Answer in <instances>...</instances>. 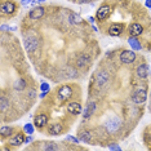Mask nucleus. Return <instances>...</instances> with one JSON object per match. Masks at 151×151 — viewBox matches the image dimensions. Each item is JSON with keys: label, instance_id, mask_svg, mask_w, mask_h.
Returning a JSON list of instances; mask_svg holds the SVG:
<instances>
[{"label": "nucleus", "instance_id": "nucleus-19", "mask_svg": "<svg viewBox=\"0 0 151 151\" xmlns=\"http://www.w3.org/2000/svg\"><path fill=\"white\" fill-rule=\"evenodd\" d=\"M49 134H52V136H57V134H60L61 132H62V125L61 124H53L52 127L49 128Z\"/></svg>", "mask_w": 151, "mask_h": 151}, {"label": "nucleus", "instance_id": "nucleus-17", "mask_svg": "<svg viewBox=\"0 0 151 151\" xmlns=\"http://www.w3.org/2000/svg\"><path fill=\"white\" fill-rule=\"evenodd\" d=\"M79 138L81 139V142L92 143V136L88 130H81V132H79Z\"/></svg>", "mask_w": 151, "mask_h": 151}, {"label": "nucleus", "instance_id": "nucleus-6", "mask_svg": "<svg viewBox=\"0 0 151 151\" xmlns=\"http://www.w3.org/2000/svg\"><path fill=\"white\" fill-rule=\"evenodd\" d=\"M120 125H122V122H120V119L118 118H114V119H111V120H109L107 123H106V128H107L109 132H116L119 128H120Z\"/></svg>", "mask_w": 151, "mask_h": 151}, {"label": "nucleus", "instance_id": "nucleus-7", "mask_svg": "<svg viewBox=\"0 0 151 151\" xmlns=\"http://www.w3.org/2000/svg\"><path fill=\"white\" fill-rule=\"evenodd\" d=\"M16 11V4L13 1H5L1 4V13L3 14H13Z\"/></svg>", "mask_w": 151, "mask_h": 151}, {"label": "nucleus", "instance_id": "nucleus-12", "mask_svg": "<svg viewBox=\"0 0 151 151\" xmlns=\"http://www.w3.org/2000/svg\"><path fill=\"white\" fill-rule=\"evenodd\" d=\"M142 32H143L142 25H139V23H133V25H130V27H129V34H130V36H138V35H141Z\"/></svg>", "mask_w": 151, "mask_h": 151}, {"label": "nucleus", "instance_id": "nucleus-28", "mask_svg": "<svg viewBox=\"0 0 151 151\" xmlns=\"http://www.w3.org/2000/svg\"><path fill=\"white\" fill-rule=\"evenodd\" d=\"M109 149H110V150H120V147H119L118 145H110Z\"/></svg>", "mask_w": 151, "mask_h": 151}, {"label": "nucleus", "instance_id": "nucleus-10", "mask_svg": "<svg viewBox=\"0 0 151 151\" xmlns=\"http://www.w3.org/2000/svg\"><path fill=\"white\" fill-rule=\"evenodd\" d=\"M47 123H48V118H47V115H44V114L37 115V116H35V119H34V125H35L36 128H43Z\"/></svg>", "mask_w": 151, "mask_h": 151}, {"label": "nucleus", "instance_id": "nucleus-33", "mask_svg": "<svg viewBox=\"0 0 151 151\" xmlns=\"http://www.w3.org/2000/svg\"><path fill=\"white\" fill-rule=\"evenodd\" d=\"M88 19H89V22H92V23L94 22V18H93V17H88Z\"/></svg>", "mask_w": 151, "mask_h": 151}, {"label": "nucleus", "instance_id": "nucleus-14", "mask_svg": "<svg viewBox=\"0 0 151 151\" xmlns=\"http://www.w3.org/2000/svg\"><path fill=\"white\" fill-rule=\"evenodd\" d=\"M137 75H138V78L141 79H145L147 75H149V66L145 63H142V65H139L138 67H137Z\"/></svg>", "mask_w": 151, "mask_h": 151}, {"label": "nucleus", "instance_id": "nucleus-9", "mask_svg": "<svg viewBox=\"0 0 151 151\" xmlns=\"http://www.w3.org/2000/svg\"><path fill=\"white\" fill-rule=\"evenodd\" d=\"M44 12H45V11H44L43 6H37V8H34L32 11H30L29 17L31 19H40L44 16Z\"/></svg>", "mask_w": 151, "mask_h": 151}, {"label": "nucleus", "instance_id": "nucleus-16", "mask_svg": "<svg viewBox=\"0 0 151 151\" xmlns=\"http://www.w3.org/2000/svg\"><path fill=\"white\" fill-rule=\"evenodd\" d=\"M109 80V74L106 73V71H101V73H98L97 75V84L99 87H102V85H105L107 83Z\"/></svg>", "mask_w": 151, "mask_h": 151}, {"label": "nucleus", "instance_id": "nucleus-4", "mask_svg": "<svg viewBox=\"0 0 151 151\" xmlns=\"http://www.w3.org/2000/svg\"><path fill=\"white\" fill-rule=\"evenodd\" d=\"M147 98V94H146V91L145 89H138V91L134 92V94L132 96V99L133 102L136 104H143Z\"/></svg>", "mask_w": 151, "mask_h": 151}, {"label": "nucleus", "instance_id": "nucleus-35", "mask_svg": "<svg viewBox=\"0 0 151 151\" xmlns=\"http://www.w3.org/2000/svg\"><path fill=\"white\" fill-rule=\"evenodd\" d=\"M37 1H39V3H40V1H45V0H37Z\"/></svg>", "mask_w": 151, "mask_h": 151}, {"label": "nucleus", "instance_id": "nucleus-15", "mask_svg": "<svg viewBox=\"0 0 151 151\" xmlns=\"http://www.w3.org/2000/svg\"><path fill=\"white\" fill-rule=\"evenodd\" d=\"M94 110H96V104H94V102H89V104L87 105V109H85V111H83V116H84V119L91 118V116L93 115Z\"/></svg>", "mask_w": 151, "mask_h": 151}, {"label": "nucleus", "instance_id": "nucleus-30", "mask_svg": "<svg viewBox=\"0 0 151 151\" xmlns=\"http://www.w3.org/2000/svg\"><path fill=\"white\" fill-rule=\"evenodd\" d=\"M30 142H32V137L31 136L27 137V138H25V143H30Z\"/></svg>", "mask_w": 151, "mask_h": 151}, {"label": "nucleus", "instance_id": "nucleus-13", "mask_svg": "<svg viewBox=\"0 0 151 151\" xmlns=\"http://www.w3.org/2000/svg\"><path fill=\"white\" fill-rule=\"evenodd\" d=\"M25 142V137H23L22 133H17L14 137H12L11 141H9V143H11L12 146H19L22 145V143Z\"/></svg>", "mask_w": 151, "mask_h": 151}, {"label": "nucleus", "instance_id": "nucleus-5", "mask_svg": "<svg viewBox=\"0 0 151 151\" xmlns=\"http://www.w3.org/2000/svg\"><path fill=\"white\" fill-rule=\"evenodd\" d=\"M110 13H111L110 5H102L101 8L97 11V18L99 19V21H104V19H106L110 16Z\"/></svg>", "mask_w": 151, "mask_h": 151}, {"label": "nucleus", "instance_id": "nucleus-18", "mask_svg": "<svg viewBox=\"0 0 151 151\" xmlns=\"http://www.w3.org/2000/svg\"><path fill=\"white\" fill-rule=\"evenodd\" d=\"M89 62H91V57H89L88 54H83V56L78 60V66L79 67H84V66H87Z\"/></svg>", "mask_w": 151, "mask_h": 151}, {"label": "nucleus", "instance_id": "nucleus-25", "mask_svg": "<svg viewBox=\"0 0 151 151\" xmlns=\"http://www.w3.org/2000/svg\"><path fill=\"white\" fill-rule=\"evenodd\" d=\"M70 22H73V23H81V18L79 16H76V14H71L70 16Z\"/></svg>", "mask_w": 151, "mask_h": 151}, {"label": "nucleus", "instance_id": "nucleus-31", "mask_svg": "<svg viewBox=\"0 0 151 151\" xmlns=\"http://www.w3.org/2000/svg\"><path fill=\"white\" fill-rule=\"evenodd\" d=\"M146 6L151 8V0H146Z\"/></svg>", "mask_w": 151, "mask_h": 151}, {"label": "nucleus", "instance_id": "nucleus-11", "mask_svg": "<svg viewBox=\"0 0 151 151\" xmlns=\"http://www.w3.org/2000/svg\"><path fill=\"white\" fill-rule=\"evenodd\" d=\"M67 110H68V112H71L73 115H79L83 112L81 106L79 105L78 102H70V104L67 105Z\"/></svg>", "mask_w": 151, "mask_h": 151}, {"label": "nucleus", "instance_id": "nucleus-21", "mask_svg": "<svg viewBox=\"0 0 151 151\" xmlns=\"http://www.w3.org/2000/svg\"><path fill=\"white\" fill-rule=\"evenodd\" d=\"M12 133H13L12 127H1V128H0V134H1V137H8V136H11Z\"/></svg>", "mask_w": 151, "mask_h": 151}, {"label": "nucleus", "instance_id": "nucleus-1", "mask_svg": "<svg viewBox=\"0 0 151 151\" xmlns=\"http://www.w3.org/2000/svg\"><path fill=\"white\" fill-rule=\"evenodd\" d=\"M71 96H73V89H71V87H68V85L61 87L57 92V97L60 101H67V99L71 98Z\"/></svg>", "mask_w": 151, "mask_h": 151}, {"label": "nucleus", "instance_id": "nucleus-8", "mask_svg": "<svg viewBox=\"0 0 151 151\" xmlns=\"http://www.w3.org/2000/svg\"><path fill=\"white\" fill-rule=\"evenodd\" d=\"M123 31H124V25H122V23H114L109 29V34L111 36H119Z\"/></svg>", "mask_w": 151, "mask_h": 151}, {"label": "nucleus", "instance_id": "nucleus-3", "mask_svg": "<svg viewBox=\"0 0 151 151\" xmlns=\"http://www.w3.org/2000/svg\"><path fill=\"white\" fill-rule=\"evenodd\" d=\"M39 45L40 42L37 37H27V39H25V48L27 52H34L39 48Z\"/></svg>", "mask_w": 151, "mask_h": 151}, {"label": "nucleus", "instance_id": "nucleus-29", "mask_svg": "<svg viewBox=\"0 0 151 151\" xmlns=\"http://www.w3.org/2000/svg\"><path fill=\"white\" fill-rule=\"evenodd\" d=\"M42 91L44 92V93H47V92H48V84L44 83V84L42 85Z\"/></svg>", "mask_w": 151, "mask_h": 151}, {"label": "nucleus", "instance_id": "nucleus-27", "mask_svg": "<svg viewBox=\"0 0 151 151\" xmlns=\"http://www.w3.org/2000/svg\"><path fill=\"white\" fill-rule=\"evenodd\" d=\"M67 141H71L73 143H79V139L76 137H73V136H67Z\"/></svg>", "mask_w": 151, "mask_h": 151}, {"label": "nucleus", "instance_id": "nucleus-23", "mask_svg": "<svg viewBox=\"0 0 151 151\" xmlns=\"http://www.w3.org/2000/svg\"><path fill=\"white\" fill-rule=\"evenodd\" d=\"M14 88H16V91H23V89L26 88L25 80H23V79H19V80H17L16 83H14Z\"/></svg>", "mask_w": 151, "mask_h": 151}, {"label": "nucleus", "instance_id": "nucleus-2", "mask_svg": "<svg viewBox=\"0 0 151 151\" xmlns=\"http://www.w3.org/2000/svg\"><path fill=\"white\" fill-rule=\"evenodd\" d=\"M136 53L133 50H124V52L120 53V61L125 65H129V63H133L136 61Z\"/></svg>", "mask_w": 151, "mask_h": 151}, {"label": "nucleus", "instance_id": "nucleus-22", "mask_svg": "<svg viewBox=\"0 0 151 151\" xmlns=\"http://www.w3.org/2000/svg\"><path fill=\"white\" fill-rule=\"evenodd\" d=\"M6 109H9V99L1 97V99H0V110H1V112H5Z\"/></svg>", "mask_w": 151, "mask_h": 151}, {"label": "nucleus", "instance_id": "nucleus-26", "mask_svg": "<svg viewBox=\"0 0 151 151\" xmlns=\"http://www.w3.org/2000/svg\"><path fill=\"white\" fill-rule=\"evenodd\" d=\"M23 129H25V132L29 133V134H32L34 133V125H31V124H26L23 127Z\"/></svg>", "mask_w": 151, "mask_h": 151}, {"label": "nucleus", "instance_id": "nucleus-32", "mask_svg": "<svg viewBox=\"0 0 151 151\" xmlns=\"http://www.w3.org/2000/svg\"><path fill=\"white\" fill-rule=\"evenodd\" d=\"M89 1H92V0H79V3H83V4L84 3H89Z\"/></svg>", "mask_w": 151, "mask_h": 151}, {"label": "nucleus", "instance_id": "nucleus-20", "mask_svg": "<svg viewBox=\"0 0 151 151\" xmlns=\"http://www.w3.org/2000/svg\"><path fill=\"white\" fill-rule=\"evenodd\" d=\"M128 43H129V45L132 47L133 49H136V50H139L141 49V44L138 43V40H137L134 36H130L129 39H128Z\"/></svg>", "mask_w": 151, "mask_h": 151}, {"label": "nucleus", "instance_id": "nucleus-34", "mask_svg": "<svg viewBox=\"0 0 151 151\" xmlns=\"http://www.w3.org/2000/svg\"><path fill=\"white\" fill-rule=\"evenodd\" d=\"M31 0H22V4H27V3H30Z\"/></svg>", "mask_w": 151, "mask_h": 151}, {"label": "nucleus", "instance_id": "nucleus-24", "mask_svg": "<svg viewBox=\"0 0 151 151\" xmlns=\"http://www.w3.org/2000/svg\"><path fill=\"white\" fill-rule=\"evenodd\" d=\"M60 147H58L56 143H53V142H48L45 147H44V150H47V151H49V150H58Z\"/></svg>", "mask_w": 151, "mask_h": 151}]
</instances>
